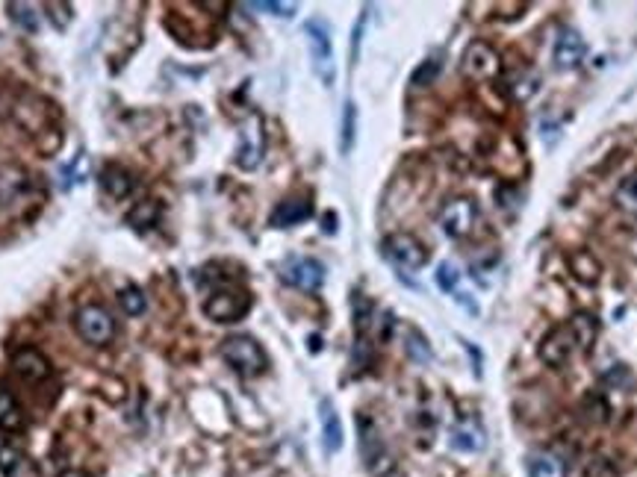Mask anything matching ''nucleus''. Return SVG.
Masks as SVG:
<instances>
[{
  "label": "nucleus",
  "mask_w": 637,
  "mask_h": 477,
  "mask_svg": "<svg viewBox=\"0 0 637 477\" xmlns=\"http://www.w3.org/2000/svg\"><path fill=\"white\" fill-rule=\"evenodd\" d=\"M222 359L242 378H257L269 366L260 342L251 337H227L222 342Z\"/></svg>",
  "instance_id": "nucleus-1"
},
{
  "label": "nucleus",
  "mask_w": 637,
  "mask_h": 477,
  "mask_svg": "<svg viewBox=\"0 0 637 477\" xmlns=\"http://www.w3.org/2000/svg\"><path fill=\"white\" fill-rule=\"evenodd\" d=\"M304 33H308V45H310V59L316 74L322 77L325 86L334 83V45H330V27L322 18H313L304 24Z\"/></svg>",
  "instance_id": "nucleus-2"
},
{
  "label": "nucleus",
  "mask_w": 637,
  "mask_h": 477,
  "mask_svg": "<svg viewBox=\"0 0 637 477\" xmlns=\"http://www.w3.org/2000/svg\"><path fill=\"white\" fill-rule=\"evenodd\" d=\"M461 71H464V77H469V80H475V83L496 80L502 71L499 50L487 42H469L464 50V59H461Z\"/></svg>",
  "instance_id": "nucleus-3"
},
{
  "label": "nucleus",
  "mask_w": 637,
  "mask_h": 477,
  "mask_svg": "<svg viewBox=\"0 0 637 477\" xmlns=\"http://www.w3.org/2000/svg\"><path fill=\"white\" fill-rule=\"evenodd\" d=\"M74 327H78L80 339L95 345V347H104L112 342V337H116V321H112V316L107 313L104 306L98 304H89L83 306L78 318H74Z\"/></svg>",
  "instance_id": "nucleus-4"
},
{
  "label": "nucleus",
  "mask_w": 637,
  "mask_h": 477,
  "mask_svg": "<svg viewBox=\"0 0 637 477\" xmlns=\"http://www.w3.org/2000/svg\"><path fill=\"white\" fill-rule=\"evenodd\" d=\"M251 309V295L245 289H219L213 292L207 304H204V313L207 318L219 321V325H231L239 321Z\"/></svg>",
  "instance_id": "nucleus-5"
},
{
  "label": "nucleus",
  "mask_w": 637,
  "mask_h": 477,
  "mask_svg": "<svg viewBox=\"0 0 637 477\" xmlns=\"http://www.w3.org/2000/svg\"><path fill=\"white\" fill-rule=\"evenodd\" d=\"M384 254L392 265L404 268V272H416L428 263V251L423 248V242L411 233H392L384 239Z\"/></svg>",
  "instance_id": "nucleus-6"
},
{
  "label": "nucleus",
  "mask_w": 637,
  "mask_h": 477,
  "mask_svg": "<svg viewBox=\"0 0 637 477\" xmlns=\"http://www.w3.org/2000/svg\"><path fill=\"white\" fill-rule=\"evenodd\" d=\"M579 351V342L576 337H572V330L569 325H558L552 327L549 333L543 337L540 347H538V354L546 366H552V368H564L569 363V357Z\"/></svg>",
  "instance_id": "nucleus-7"
},
{
  "label": "nucleus",
  "mask_w": 637,
  "mask_h": 477,
  "mask_svg": "<svg viewBox=\"0 0 637 477\" xmlns=\"http://www.w3.org/2000/svg\"><path fill=\"white\" fill-rule=\"evenodd\" d=\"M475 218H478V206L475 201L469 198H454L443 206V215H440V224H443V233L452 236V239H464L469 230L475 227Z\"/></svg>",
  "instance_id": "nucleus-8"
},
{
  "label": "nucleus",
  "mask_w": 637,
  "mask_h": 477,
  "mask_svg": "<svg viewBox=\"0 0 637 477\" xmlns=\"http://www.w3.org/2000/svg\"><path fill=\"white\" fill-rule=\"evenodd\" d=\"M280 280L289 283V286L301 289V292H316L325 283V265L318 260H313V256H296V260H289L284 265Z\"/></svg>",
  "instance_id": "nucleus-9"
},
{
  "label": "nucleus",
  "mask_w": 637,
  "mask_h": 477,
  "mask_svg": "<svg viewBox=\"0 0 637 477\" xmlns=\"http://www.w3.org/2000/svg\"><path fill=\"white\" fill-rule=\"evenodd\" d=\"M12 368H16V375L21 380H27V383H42V380H47L50 375H54L50 359L33 345H24V347H18L16 354H12Z\"/></svg>",
  "instance_id": "nucleus-10"
},
{
  "label": "nucleus",
  "mask_w": 637,
  "mask_h": 477,
  "mask_svg": "<svg viewBox=\"0 0 637 477\" xmlns=\"http://www.w3.org/2000/svg\"><path fill=\"white\" fill-rule=\"evenodd\" d=\"M263 148H266V136H263V121L260 115H251L245 130H242V145H239V169L254 171L263 160Z\"/></svg>",
  "instance_id": "nucleus-11"
},
{
  "label": "nucleus",
  "mask_w": 637,
  "mask_h": 477,
  "mask_svg": "<svg viewBox=\"0 0 637 477\" xmlns=\"http://www.w3.org/2000/svg\"><path fill=\"white\" fill-rule=\"evenodd\" d=\"M584 54H588V47H584V38H581L576 30L564 27V30L558 33V38H555V54H552L555 68H560V71L579 68L581 59H584Z\"/></svg>",
  "instance_id": "nucleus-12"
},
{
  "label": "nucleus",
  "mask_w": 637,
  "mask_h": 477,
  "mask_svg": "<svg viewBox=\"0 0 637 477\" xmlns=\"http://www.w3.org/2000/svg\"><path fill=\"white\" fill-rule=\"evenodd\" d=\"M310 215H313V201H308V198L280 201L272 213V227H296L301 222H308Z\"/></svg>",
  "instance_id": "nucleus-13"
},
{
  "label": "nucleus",
  "mask_w": 637,
  "mask_h": 477,
  "mask_svg": "<svg viewBox=\"0 0 637 477\" xmlns=\"http://www.w3.org/2000/svg\"><path fill=\"white\" fill-rule=\"evenodd\" d=\"M452 448L475 454V451L487 448V433H484V428L475 419H464V421H457L452 430Z\"/></svg>",
  "instance_id": "nucleus-14"
},
{
  "label": "nucleus",
  "mask_w": 637,
  "mask_h": 477,
  "mask_svg": "<svg viewBox=\"0 0 637 477\" xmlns=\"http://www.w3.org/2000/svg\"><path fill=\"white\" fill-rule=\"evenodd\" d=\"M30 189V177L18 165H6L0 169V203H16L27 195Z\"/></svg>",
  "instance_id": "nucleus-15"
},
{
  "label": "nucleus",
  "mask_w": 637,
  "mask_h": 477,
  "mask_svg": "<svg viewBox=\"0 0 637 477\" xmlns=\"http://www.w3.org/2000/svg\"><path fill=\"white\" fill-rule=\"evenodd\" d=\"M502 86L507 88V95H511L514 100H528V98H534V92L540 88V77L534 74L531 68L522 66V68L507 71Z\"/></svg>",
  "instance_id": "nucleus-16"
},
{
  "label": "nucleus",
  "mask_w": 637,
  "mask_h": 477,
  "mask_svg": "<svg viewBox=\"0 0 637 477\" xmlns=\"http://www.w3.org/2000/svg\"><path fill=\"white\" fill-rule=\"evenodd\" d=\"M318 410H322V445H325L328 454H337V451L342 448V421H339L337 410L330 401H322Z\"/></svg>",
  "instance_id": "nucleus-17"
},
{
  "label": "nucleus",
  "mask_w": 637,
  "mask_h": 477,
  "mask_svg": "<svg viewBox=\"0 0 637 477\" xmlns=\"http://www.w3.org/2000/svg\"><path fill=\"white\" fill-rule=\"evenodd\" d=\"M528 477H567V466L552 451H534L528 454Z\"/></svg>",
  "instance_id": "nucleus-18"
},
{
  "label": "nucleus",
  "mask_w": 637,
  "mask_h": 477,
  "mask_svg": "<svg viewBox=\"0 0 637 477\" xmlns=\"http://www.w3.org/2000/svg\"><path fill=\"white\" fill-rule=\"evenodd\" d=\"M100 186H104L110 198L121 201L133 192V177H131V171H124L121 165H107L104 174H100Z\"/></svg>",
  "instance_id": "nucleus-19"
},
{
  "label": "nucleus",
  "mask_w": 637,
  "mask_h": 477,
  "mask_svg": "<svg viewBox=\"0 0 637 477\" xmlns=\"http://www.w3.org/2000/svg\"><path fill=\"white\" fill-rule=\"evenodd\" d=\"M21 428H24V410L16 401V395L0 383V430L12 433V430H21Z\"/></svg>",
  "instance_id": "nucleus-20"
},
{
  "label": "nucleus",
  "mask_w": 637,
  "mask_h": 477,
  "mask_svg": "<svg viewBox=\"0 0 637 477\" xmlns=\"http://www.w3.org/2000/svg\"><path fill=\"white\" fill-rule=\"evenodd\" d=\"M569 330H572V337H576V342H579V351H588V347L593 345V339H596V333H599V321H596V316H590V313H579V316H572L569 321Z\"/></svg>",
  "instance_id": "nucleus-21"
},
{
  "label": "nucleus",
  "mask_w": 637,
  "mask_h": 477,
  "mask_svg": "<svg viewBox=\"0 0 637 477\" xmlns=\"http://www.w3.org/2000/svg\"><path fill=\"white\" fill-rule=\"evenodd\" d=\"M569 268H572V275H576L579 280L584 283H596L599 275H602V265H599V260L590 254V251H576L569 256Z\"/></svg>",
  "instance_id": "nucleus-22"
},
{
  "label": "nucleus",
  "mask_w": 637,
  "mask_h": 477,
  "mask_svg": "<svg viewBox=\"0 0 637 477\" xmlns=\"http://www.w3.org/2000/svg\"><path fill=\"white\" fill-rule=\"evenodd\" d=\"M157 222H160V203L157 201H142L131 215H127V224L139 230V233H145V230H151Z\"/></svg>",
  "instance_id": "nucleus-23"
},
{
  "label": "nucleus",
  "mask_w": 637,
  "mask_h": 477,
  "mask_svg": "<svg viewBox=\"0 0 637 477\" xmlns=\"http://www.w3.org/2000/svg\"><path fill=\"white\" fill-rule=\"evenodd\" d=\"M617 206L637 218V174L626 177V180H622V183L617 186Z\"/></svg>",
  "instance_id": "nucleus-24"
},
{
  "label": "nucleus",
  "mask_w": 637,
  "mask_h": 477,
  "mask_svg": "<svg viewBox=\"0 0 637 477\" xmlns=\"http://www.w3.org/2000/svg\"><path fill=\"white\" fill-rule=\"evenodd\" d=\"M119 304L124 306V313H127V316H142V313H145V306H148V301H145L142 289H136V286H127V289H121V295H119Z\"/></svg>",
  "instance_id": "nucleus-25"
},
{
  "label": "nucleus",
  "mask_w": 637,
  "mask_h": 477,
  "mask_svg": "<svg viewBox=\"0 0 637 477\" xmlns=\"http://www.w3.org/2000/svg\"><path fill=\"white\" fill-rule=\"evenodd\" d=\"M440 68H443V59H440V57H431V59H425L423 66H419V68L413 71V86H416V88L431 86V83L437 80Z\"/></svg>",
  "instance_id": "nucleus-26"
},
{
  "label": "nucleus",
  "mask_w": 637,
  "mask_h": 477,
  "mask_svg": "<svg viewBox=\"0 0 637 477\" xmlns=\"http://www.w3.org/2000/svg\"><path fill=\"white\" fill-rule=\"evenodd\" d=\"M354 124H358V109H354V103L349 100L346 109H342V141H339L342 153H349L354 145Z\"/></svg>",
  "instance_id": "nucleus-27"
},
{
  "label": "nucleus",
  "mask_w": 637,
  "mask_h": 477,
  "mask_svg": "<svg viewBox=\"0 0 637 477\" xmlns=\"http://www.w3.org/2000/svg\"><path fill=\"white\" fill-rule=\"evenodd\" d=\"M9 12L27 33H36V27H39V16H36L30 4H9Z\"/></svg>",
  "instance_id": "nucleus-28"
},
{
  "label": "nucleus",
  "mask_w": 637,
  "mask_h": 477,
  "mask_svg": "<svg viewBox=\"0 0 637 477\" xmlns=\"http://www.w3.org/2000/svg\"><path fill=\"white\" fill-rule=\"evenodd\" d=\"M407 354H411V359H416V363H428L431 359V347L416 330H407Z\"/></svg>",
  "instance_id": "nucleus-29"
},
{
  "label": "nucleus",
  "mask_w": 637,
  "mask_h": 477,
  "mask_svg": "<svg viewBox=\"0 0 637 477\" xmlns=\"http://www.w3.org/2000/svg\"><path fill=\"white\" fill-rule=\"evenodd\" d=\"M21 466V454L12 445H0V474L4 477H16Z\"/></svg>",
  "instance_id": "nucleus-30"
},
{
  "label": "nucleus",
  "mask_w": 637,
  "mask_h": 477,
  "mask_svg": "<svg viewBox=\"0 0 637 477\" xmlns=\"http://www.w3.org/2000/svg\"><path fill=\"white\" fill-rule=\"evenodd\" d=\"M437 283H440V289L443 292H454L457 289V283H461V272L452 265V263H443L437 268Z\"/></svg>",
  "instance_id": "nucleus-31"
},
{
  "label": "nucleus",
  "mask_w": 637,
  "mask_h": 477,
  "mask_svg": "<svg viewBox=\"0 0 637 477\" xmlns=\"http://www.w3.org/2000/svg\"><path fill=\"white\" fill-rule=\"evenodd\" d=\"M588 477H620V472L608 457H593L588 466Z\"/></svg>",
  "instance_id": "nucleus-32"
},
{
  "label": "nucleus",
  "mask_w": 637,
  "mask_h": 477,
  "mask_svg": "<svg viewBox=\"0 0 637 477\" xmlns=\"http://www.w3.org/2000/svg\"><path fill=\"white\" fill-rule=\"evenodd\" d=\"M245 9H263V12H272V16H280V18L296 16V4H245Z\"/></svg>",
  "instance_id": "nucleus-33"
},
{
  "label": "nucleus",
  "mask_w": 637,
  "mask_h": 477,
  "mask_svg": "<svg viewBox=\"0 0 637 477\" xmlns=\"http://www.w3.org/2000/svg\"><path fill=\"white\" fill-rule=\"evenodd\" d=\"M59 477H89L86 472H80V469H71V472H66V474H59Z\"/></svg>",
  "instance_id": "nucleus-34"
}]
</instances>
